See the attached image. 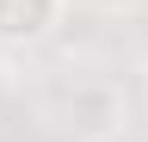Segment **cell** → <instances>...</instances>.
I'll return each mask as SVG.
<instances>
[{
    "label": "cell",
    "instance_id": "6da1fadb",
    "mask_svg": "<svg viewBox=\"0 0 148 142\" xmlns=\"http://www.w3.org/2000/svg\"><path fill=\"white\" fill-rule=\"evenodd\" d=\"M62 123L74 136H123L130 130V93L117 80H105V74L74 80L62 93Z\"/></svg>",
    "mask_w": 148,
    "mask_h": 142
},
{
    "label": "cell",
    "instance_id": "7a4b0ae2",
    "mask_svg": "<svg viewBox=\"0 0 148 142\" xmlns=\"http://www.w3.org/2000/svg\"><path fill=\"white\" fill-rule=\"evenodd\" d=\"M68 19V0H0V49H37Z\"/></svg>",
    "mask_w": 148,
    "mask_h": 142
},
{
    "label": "cell",
    "instance_id": "3957f363",
    "mask_svg": "<svg viewBox=\"0 0 148 142\" xmlns=\"http://www.w3.org/2000/svg\"><path fill=\"white\" fill-rule=\"evenodd\" d=\"M86 12H99V19H130V12H142L148 0H80Z\"/></svg>",
    "mask_w": 148,
    "mask_h": 142
},
{
    "label": "cell",
    "instance_id": "277c9868",
    "mask_svg": "<svg viewBox=\"0 0 148 142\" xmlns=\"http://www.w3.org/2000/svg\"><path fill=\"white\" fill-rule=\"evenodd\" d=\"M12 99V62H6V49H0V105Z\"/></svg>",
    "mask_w": 148,
    "mask_h": 142
},
{
    "label": "cell",
    "instance_id": "5b68a950",
    "mask_svg": "<svg viewBox=\"0 0 148 142\" xmlns=\"http://www.w3.org/2000/svg\"><path fill=\"white\" fill-rule=\"evenodd\" d=\"M74 142H123V136H74Z\"/></svg>",
    "mask_w": 148,
    "mask_h": 142
}]
</instances>
